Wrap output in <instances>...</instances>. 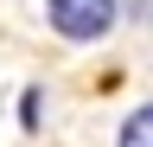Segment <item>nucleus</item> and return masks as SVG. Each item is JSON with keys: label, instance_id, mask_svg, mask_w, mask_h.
<instances>
[{"label": "nucleus", "instance_id": "obj_1", "mask_svg": "<svg viewBox=\"0 0 153 147\" xmlns=\"http://www.w3.org/2000/svg\"><path fill=\"white\" fill-rule=\"evenodd\" d=\"M45 26L64 45H96L121 26V0H45Z\"/></svg>", "mask_w": 153, "mask_h": 147}, {"label": "nucleus", "instance_id": "obj_2", "mask_svg": "<svg viewBox=\"0 0 153 147\" xmlns=\"http://www.w3.org/2000/svg\"><path fill=\"white\" fill-rule=\"evenodd\" d=\"M115 147H153V102H140V109H134V115L121 122Z\"/></svg>", "mask_w": 153, "mask_h": 147}, {"label": "nucleus", "instance_id": "obj_3", "mask_svg": "<svg viewBox=\"0 0 153 147\" xmlns=\"http://www.w3.org/2000/svg\"><path fill=\"white\" fill-rule=\"evenodd\" d=\"M38 109H45V96L26 90V96H19V128H38Z\"/></svg>", "mask_w": 153, "mask_h": 147}, {"label": "nucleus", "instance_id": "obj_4", "mask_svg": "<svg viewBox=\"0 0 153 147\" xmlns=\"http://www.w3.org/2000/svg\"><path fill=\"white\" fill-rule=\"evenodd\" d=\"M128 19H140V26H153V0H128Z\"/></svg>", "mask_w": 153, "mask_h": 147}]
</instances>
